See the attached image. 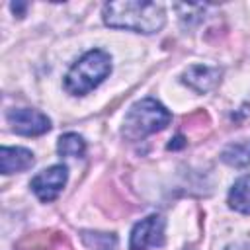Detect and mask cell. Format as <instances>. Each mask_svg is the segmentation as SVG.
<instances>
[{
  "instance_id": "cell-2",
  "label": "cell",
  "mask_w": 250,
  "mask_h": 250,
  "mask_svg": "<svg viewBox=\"0 0 250 250\" xmlns=\"http://www.w3.org/2000/svg\"><path fill=\"white\" fill-rule=\"evenodd\" d=\"M111 72V57L102 49L88 51L64 76V88L72 96H84L98 88Z\"/></svg>"
},
{
  "instance_id": "cell-5",
  "label": "cell",
  "mask_w": 250,
  "mask_h": 250,
  "mask_svg": "<svg viewBox=\"0 0 250 250\" xmlns=\"http://www.w3.org/2000/svg\"><path fill=\"white\" fill-rule=\"evenodd\" d=\"M66 180H68V168L64 164H55L33 176L29 186L43 203H49L59 197V193L66 186Z\"/></svg>"
},
{
  "instance_id": "cell-15",
  "label": "cell",
  "mask_w": 250,
  "mask_h": 250,
  "mask_svg": "<svg viewBox=\"0 0 250 250\" xmlns=\"http://www.w3.org/2000/svg\"><path fill=\"white\" fill-rule=\"evenodd\" d=\"M10 8H12V12H14V14H18V16L21 18V16H23V10L27 8V4H12Z\"/></svg>"
},
{
  "instance_id": "cell-1",
  "label": "cell",
  "mask_w": 250,
  "mask_h": 250,
  "mask_svg": "<svg viewBox=\"0 0 250 250\" xmlns=\"http://www.w3.org/2000/svg\"><path fill=\"white\" fill-rule=\"evenodd\" d=\"M104 23L115 29H129L135 33H156L166 23L164 8L156 2L119 0L104 6Z\"/></svg>"
},
{
  "instance_id": "cell-9",
  "label": "cell",
  "mask_w": 250,
  "mask_h": 250,
  "mask_svg": "<svg viewBox=\"0 0 250 250\" xmlns=\"http://www.w3.org/2000/svg\"><path fill=\"white\" fill-rule=\"evenodd\" d=\"M227 203L230 209L242 215H250V174L240 176L229 189Z\"/></svg>"
},
{
  "instance_id": "cell-12",
  "label": "cell",
  "mask_w": 250,
  "mask_h": 250,
  "mask_svg": "<svg viewBox=\"0 0 250 250\" xmlns=\"http://www.w3.org/2000/svg\"><path fill=\"white\" fill-rule=\"evenodd\" d=\"M80 238L90 250H117V236L113 232H92L82 230Z\"/></svg>"
},
{
  "instance_id": "cell-13",
  "label": "cell",
  "mask_w": 250,
  "mask_h": 250,
  "mask_svg": "<svg viewBox=\"0 0 250 250\" xmlns=\"http://www.w3.org/2000/svg\"><path fill=\"white\" fill-rule=\"evenodd\" d=\"M184 145H186L184 137H182V135H178V137H174V141L168 145V148H170V150H174V148H182Z\"/></svg>"
},
{
  "instance_id": "cell-4",
  "label": "cell",
  "mask_w": 250,
  "mask_h": 250,
  "mask_svg": "<svg viewBox=\"0 0 250 250\" xmlns=\"http://www.w3.org/2000/svg\"><path fill=\"white\" fill-rule=\"evenodd\" d=\"M6 121L14 133L23 135V137H37L51 129V119L39 109H31V107L8 109Z\"/></svg>"
},
{
  "instance_id": "cell-11",
  "label": "cell",
  "mask_w": 250,
  "mask_h": 250,
  "mask_svg": "<svg viewBox=\"0 0 250 250\" xmlns=\"http://www.w3.org/2000/svg\"><path fill=\"white\" fill-rule=\"evenodd\" d=\"M57 152L61 156L80 158L86 152V143L78 133H64V135H61V139L57 143Z\"/></svg>"
},
{
  "instance_id": "cell-10",
  "label": "cell",
  "mask_w": 250,
  "mask_h": 250,
  "mask_svg": "<svg viewBox=\"0 0 250 250\" xmlns=\"http://www.w3.org/2000/svg\"><path fill=\"white\" fill-rule=\"evenodd\" d=\"M221 160L232 168H244L250 164V139L246 141H238V143H230L223 148L221 152Z\"/></svg>"
},
{
  "instance_id": "cell-14",
  "label": "cell",
  "mask_w": 250,
  "mask_h": 250,
  "mask_svg": "<svg viewBox=\"0 0 250 250\" xmlns=\"http://www.w3.org/2000/svg\"><path fill=\"white\" fill-rule=\"evenodd\" d=\"M227 250H250V244L248 242H236V244L227 246Z\"/></svg>"
},
{
  "instance_id": "cell-7",
  "label": "cell",
  "mask_w": 250,
  "mask_h": 250,
  "mask_svg": "<svg viewBox=\"0 0 250 250\" xmlns=\"http://www.w3.org/2000/svg\"><path fill=\"white\" fill-rule=\"evenodd\" d=\"M221 68L217 66H207V64H191L188 66V70H184L182 74V82L186 86H189L191 90H195L197 94H205L209 90H213L219 80H221Z\"/></svg>"
},
{
  "instance_id": "cell-6",
  "label": "cell",
  "mask_w": 250,
  "mask_h": 250,
  "mask_svg": "<svg viewBox=\"0 0 250 250\" xmlns=\"http://www.w3.org/2000/svg\"><path fill=\"white\" fill-rule=\"evenodd\" d=\"M164 244V219L160 215H148L141 219L129 238V250H148Z\"/></svg>"
},
{
  "instance_id": "cell-8",
  "label": "cell",
  "mask_w": 250,
  "mask_h": 250,
  "mask_svg": "<svg viewBox=\"0 0 250 250\" xmlns=\"http://www.w3.org/2000/svg\"><path fill=\"white\" fill-rule=\"evenodd\" d=\"M35 164V156L31 150L23 146H2L0 148V172L14 174L29 170Z\"/></svg>"
},
{
  "instance_id": "cell-3",
  "label": "cell",
  "mask_w": 250,
  "mask_h": 250,
  "mask_svg": "<svg viewBox=\"0 0 250 250\" xmlns=\"http://www.w3.org/2000/svg\"><path fill=\"white\" fill-rule=\"evenodd\" d=\"M172 119V113L154 98L135 102L125 113L121 135L127 141H143L145 137L162 131Z\"/></svg>"
}]
</instances>
